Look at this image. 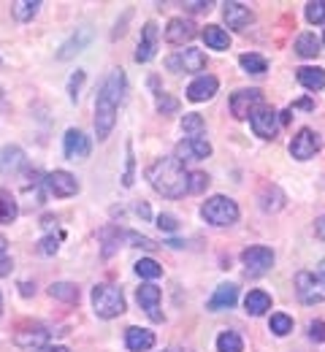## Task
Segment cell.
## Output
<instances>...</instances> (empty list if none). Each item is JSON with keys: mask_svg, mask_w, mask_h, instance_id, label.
<instances>
[{"mask_svg": "<svg viewBox=\"0 0 325 352\" xmlns=\"http://www.w3.org/2000/svg\"><path fill=\"white\" fill-rule=\"evenodd\" d=\"M182 131L190 133L192 138H198L201 133L206 131V122H203L201 114H185V117H182Z\"/></svg>", "mask_w": 325, "mask_h": 352, "instance_id": "37", "label": "cell"}, {"mask_svg": "<svg viewBox=\"0 0 325 352\" xmlns=\"http://www.w3.org/2000/svg\"><path fill=\"white\" fill-rule=\"evenodd\" d=\"M263 106V92L260 89H238L231 95V114L236 120H249L255 109Z\"/></svg>", "mask_w": 325, "mask_h": 352, "instance_id": "9", "label": "cell"}, {"mask_svg": "<svg viewBox=\"0 0 325 352\" xmlns=\"http://www.w3.org/2000/svg\"><path fill=\"white\" fill-rule=\"evenodd\" d=\"M241 350H244V342H241L238 333L225 331V333L217 336V352H241Z\"/></svg>", "mask_w": 325, "mask_h": 352, "instance_id": "33", "label": "cell"}, {"mask_svg": "<svg viewBox=\"0 0 325 352\" xmlns=\"http://www.w3.org/2000/svg\"><path fill=\"white\" fill-rule=\"evenodd\" d=\"M217 89H220V82H217L214 76H198L195 82H190V87H187V98H190L192 103H203V100L214 98V95H217Z\"/></svg>", "mask_w": 325, "mask_h": 352, "instance_id": "19", "label": "cell"}, {"mask_svg": "<svg viewBox=\"0 0 325 352\" xmlns=\"http://www.w3.org/2000/svg\"><path fill=\"white\" fill-rule=\"evenodd\" d=\"M0 252H5V236H0Z\"/></svg>", "mask_w": 325, "mask_h": 352, "instance_id": "53", "label": "cell"}, {"mask_svg": "<svg viewBox=\"0 0 325 352\" xmlns=\"http://www.w3.org/2000/svg\"><path fill=\"white\" fill-rule=\"evenodd\" d=\"M295 79H298V85H304L306 89H312V92H317V89L325 87L323 68H298V71H295Z\"/></svg>", "mask_w": 325, "mask_h": 352, "instance_id": "25", "label": "cell"}, {"mask_svg": "<svg viewBox=\"0 0 325 352\" xmlns=\"http://www.w3.org/2000/svg\"><path fill=\"white\" fill-rule=\"evenodd\" d=\"M0 309H3V296H0Z\"/></svg>", "mask_w": 325, "mask_h": 352, "instance_id": "54", "label": "cell"}, {"mask_svg": "<svg viewBox=\"0 0 325 352\" xmlns=\"http://www.w3.org/2000/svg\"><path fill=\"white\" fill-rule=\"evenodd\" d=\"M168 68L171 71H187V74H201L206 68V54L201 49H192L190 46V49L179 52L177 57L168 60Z\"/></svg>", "mask_w": 325, "mask_h": 352, "instance_id": "12", "label": "cell"}, {"mask_svg": "<svg viewBox=\"0 0 325 352\" xmlns=\"http://www.w3.org/2000/svg\"><path fill=\"white\" fill-rule=\"evenodd\" d=\"M136 298H139L141 309H144L155 322H163V314H160V287H157V285H141Z\"/></svg>", "mask_w": 325, "mask_h": 352, "instance_id": "17", "label": "cell"}, {"mask_svg": "<svg viewBox=\"0 0 325 352\" xmlns=\"http://www.w3.org/2000/svg\"><path fill=\"white\" fill-rule=\"evenodd\" d=\"M128 89V79H125V71L114 68L98 92V100H95V133H98V141L109 138V133L114 131V122H117V109L122 103V95Z\"/></svg>", "mask_w": 325, "mask_h": 352, "instance_id": "1", "label": "cell"}, {"mask_svg": "<svg viewBox=\"0 0 325 352\" xmlns=\"http://www.w3.org/2000/svg\"><path fill=\"white\" fill-rule=\"evenodd\" d=\"M49 296L63 301V304H79V287L71 285V282H54L49 287Z\"/></svg>", "mask_w": 325, "mask_h": 352, "instance_id": "29", "label": "cell"}, {"mask_svg": "<svg viewBox=\"0 0 325 352\" xmlns=\"http://www.w3.org/2000/svg\"><path fill=\"white\" fill-rule=\"evenodd\" d=\"M125 152H128V160H125V176H122V184H125V187H131V184H133V168H136V160H133V144H131V141H128Z\"/></svg>", "mask_w": 325, "mask_h": 352, "instance_id": "42", "label": "cell"}, {"mask_svg": "<svg viewBox=\"0 0 325 352\" xmlns=\"http://www.w3.org/2000/svg\"><path fill=\"white\" fill-rule=\"evenodd\" d=\"M93 309L100 320H114L120 314H125V296L120 287L114 285H95L93 287Z\"/></svg>", "mask_w": 325, "mask_h": 352, "instance_id": "3", "label": "cell"}, {"mask_svg": "<svg viewBox=\"0 0 325 352\" xmlns=\"http://www.w3.org/2000/svg\"><path fill=\"white\" fill-rule=\"evenodd\" d=\"M249 125H252V131H255L258 138L271 141L279 131V114L271 109V106H260V109H255V111H252Z\"/></svg>", "mask_w": 325, "mask_h": 352, "instance_id": "8", "label": "cell"}, {"mask_svg": "<svg viewBox=\"0 0 325 352\" xmlns=\"http://www.w3.org/2000/svg\"><path fill=\"white\" fill-rule=\"evenodd\" d=\"M269 328H271V333H277V336H287L290 331H293V317H287V314H271V322H269Z\"/></svg>", "mask_w": 325, "mask_h": 352, "instance_id": "36", "label": "cell"}, {"mask_svg": "<svg viewBox=\"0 0 325 352\" xmlns=\"http://www.w3.org/2000/svg\"><path fill=\"white\" fill-rule=\"evenodd\" d=\"M187 176L190 174L177 157H160L146 168V179L155 187V192H160L163 198H171V201L185 198L190 192L187 190Z\"/></svg>", "mask_w": 325, "mask_h": 352, "instance_id": "2", "label": "cell"}, {"mask_svg": "<svg viewBox=\"0 0 325 352\" xmlns=\"http://www.w3.org/2000/svg\"><path fill=\"white\" fill-rule=\"evenodd\" d=\"M11 268H14V263H11V258H8L5 252H0V276L11 274Z\"/></svg>", "mask_w": 325, "mask_h": 352, "instance_id": "47", "label": "cell"}, {"mask_svg": "<svg viewBox=\"0 0 325 352\" xmlns=\"http://www.w3.org/2000/svg\"><path fill=\"white\" fill-rule=\"evenodd\" d=\"M236 301H238V287H236L233 282H225V285H220V287L214 290V296L209 298L206 309H209V311H223V309L236 307Z\"/></svg>", "mask_w": 325, "mask_h": 352, "instance_id": "20", "label": "cell"}, {"mask_svg": "<svg viewBox=\"0 0 325 352\" xmlns=\"http://www.w3.org/2000/svg\"><path fill=\"white\" fill-rule=\"evenodd\" d=\"M195 30H198V28H195L190 19H185V16H174V19L168 22V28H166V41L174 46H182L195 38Z\"/></svg>", "mask_w": 325, "mask_h": 352, "instance_id": "14", "label": "cell"}, {"mask_svg": "<svg viewBox=\"0 0 325 352\" xmlns=\"http://www.w3.org/2000/svg\"><path fill=\"white\" fill-rule=\"evenodd\" d=\"M309 336H312L315 342H323V339H325V325H323V322H320V320L309 325Z\"/></svg>", "mask_w": 325, "mask_h": 352, "instance_id": "46", "label": "cell"}, {"mask_svg": "<svg viewBox=\"0 0 325 352\" xmlns=\"http://www.w3.org/2000/svg\"><path fill=\"white\" fill-rule=\"evenodd\" d=\"M49 333L44 325H30V328H22L16 336H14V342H16V347H22V350H47L49 344Z\"/></svg>", "mask_w": 325, "mask_h": 352, "instance_id": "13", "label": "cell"}, {"mask_svg": "<svg viewBox=\"0 0 325 352\" xmlns=\"http://www.w3.org/2000/svg\"><path fill=\"white\" fill-rule=\"evenodd\" d=\"M320 149H323V138L312 131V128H301V131L293 135V141H290V155L295 160H309Z\"/></svg>", "mask_w": 325, "mask_h": 352, "instance_id": "6", "label": "cell"}, {"mask_svg": "<svg viewBox=\"0 0 325 352\" xmlns=\"http://www.w3.org/2000/svg\"><path fill=\"white\" fill-rule=\"evenodd\" d=\"M125 347L131 352H146L155 347V333L149 328H128L125 331Z\"/></svg>", "mask_w": 325, "mask_h": 352, "instance_id": "22", "label": "cell"}, {"mask_svg": "<svg viewBox=\"0 0 325 352\" xmlns=\"http://www.w3.org/2000/svg\"><path fill=\"white\" fill-rule=\"evenodd\" d=\"M315 236H317V239H323V241H325V217H320V220H315Z\"/></svg>", "mask_w": 325, "mask_h": 352, "instance_id": "48", "label": "cell"}, {"mask_svg": "<svg viewBox=\"0 0 325 352\" xmlns=\"http://www.w3.org/2000/svg\"><path fill=\"white\" fill-rule=\"evenodd\" d=\"M323 44H325V38H323Z\"/></svg>", "mask_w": 325, "mask_h": 352, "instance_id": "55", "label": "cell"}, {"mask_svg": "<svg viewBox=\"0 0 325 352\" xmlns=\"http://www.w3.org/2000/svg\"><path fill=\"white\" fill-rule=\"evenodd\" d=\"M238 63H241V68H244L247 74H255V76H260V74L269 71V60L260 57V54H241Z\"/></svg>", "mask_w": 325, "mask_h": 352, "instance_id": "32", "label": "cell"}, {"mask_svg": "<svg viewBox=\"0 0 325 352\" xmlns=\"http://www.w3.org/2000/svg\"><path fill=\"white\" fill-rule=\"evenodd\" d=\"M19 214V206H16V198L8 192V190H0V225H11Z\"/></svg>", "mask_w": 325, "mask_h": 352, "instance_id": "30", "label": "cell"}, {"mask_svg": "<svg viewBox=\"0 0 325 352\" xmlns=\"http://www.w3.org/2000/svg\"><path fill=\"white\" fill-rule=\"evenodd\" d=\"M57 244H60V239H54V236L41 239V252H44V255H54V252H57Z\"/></svg>", "mask_w": 325, "mask_h": 352, "instance_id": "45", "label": "cell"}, {"mask_svg": "<svg viewBox=\"0 0 325 352\" xmlns=\"http://www.w3.org/2000/svg\"><path fill=\"white\" fill-rule=\"evenodd\" d=\"M201 217L209 222V225H217V228H228L238 220V206L236 201H231L228 195H212L203 206H201Z\"/></svg>", "mask_w": 325, "mask_h": 352, "instance_id": "4", "label": "cell"}, {"mask_svg": "<svg viewBox=\"0 0 325 352\" xmlns=\"http://www.w3.org/2000/svg\"><path fill=\"white\" fill-rule=\"evenodd\" d=\"M212 155V144L206 141V138H187L182 141L179 146H177V160L182 163V160H206Z\"/></svg>", "mask_w": 325, "mask_h": 352, "instance_id": "16", "label": "cell"}, {"mask_svg": "<svg viewBox=\"0 0 325 352\" xmlns=\"http://www.w3.org/2000/svg\"><path fill=\"white\" fill-rule=\"evenodd\" d=\"M206 184H209V176L203 174V171H195V174L187 176V190L190 192H203Z\"/></svg>", "mask_w": 325, "mask_h": 352, "instance_id": "41", "label": "cell"}, {"mask_svg": "<svg viewBox=\"0 0 325 352\" xmlns=\"http://www.w3.org/2000/svg\"><path fill=\"white\" fill-rule=\"evenodd\" d=\"M100 239H103V258H109V255L120 247V241L125 239V230H120V228L109 225V228H103V230H100Z\"/></svg>", "mask_w": 325, "mask_h": 352, "instance_id": "31", "label": "cell"}, {"mask_svg": "<svg viewBox=\"0 0 325 352\" xmlns=\"http://www.w3.org/2000/svg\"><path fill=\"white\" fill-rule=\"evenodd\" d=\"M201 38L206 41V46H212V49H228L231 46V36H228V30H223L220 25H206L203 28V33H201Z\"/></svg>", "mask_w": 325, "mask_h": 352, "instance_id": "26", "label": "cell"}, {"mask_svg": "<svg viewBox=\"0 0 325 352\" xmlns=\"http://www.w3.org/2000/svg\"><path fill=\"white\" fill-rule=\"evenodd\" d=\"M85 85V71H76L74 76H71V82H68V95H71V100L76 103L79 100V89Z\"/></svg>", "mask_w": 325, "mask_h": 352, "instance_id": "43", "label": "cell"}, {"mask_svg": "<svg viewBox=\"0 0 325 352\" xmlns=\"http://www.w3.org/2000/svg\"><path fill=\"white\" fill-rule=\"evenodd\" d=\"M38 8H41V3L38 0H25V3H14V16L19 19V22H30L36 14H38Z\"/></svg>", "mask_w": 325, "mask_h": 352, "instance_id": "34", "label": "cell"}, {"mask_svg": "<svg viewBox=\"0 0 325 352\" xmlns=\"http://www.w3.org/2000/svg\"><path fill=\"white\" fill-rule=\"evenodd\" d=\"M25 168V152L14 144H5L0 146V174L3 176H11V174H19Z\"/></svg>", "mask_w": 325, "mask_h": 352, "instance_id": "18", "label": "cell"}, {"mask_svg": "<svg viewBox=\"0 0 325 352\" xmlns=\"http://www.w3.org/2000/svg\"><path fill=\"white\" fill-rule=\"evenodd\" d=\"M157 41H160V30L155 22H146L144 30H141V41L136 49V63H149L157 52Z\"/></svg>", "mask_w": 325, "mask_h": 352, "instance_id": "15", "label": "cell"}, {"mask_svg": "<svg viewBox=\"0 0 325 352\" xmlns=\"http://www.w3.org/2000/svg\"><path fill=\"white\" fill-rule=\"evenodd\" d=\"M282 206H284V192L277 184H266L263 192H260V209L263 212H279Z\"/></svg>", "mask_w": 325, "mask_h": 352, "instance_id": "27", "label": "cell"}, {"mask_svg": "<svg viewBox=\"0 0 325 352\" xmlns=\"http://www.w3.org/2000/svg\"><path fill=\"white\" fill-rule=\"evenodd\" d=\"M44 184H47V190L54 198H71V195L79 192L76 176L68 174V171H52V174L44 176Z\"/></svg>", "mask_w": 325, "mask_h": 352, "instance_id": "10", "label": "cell"}, {"mask_svg": "<svg viewBox=\"0 0 325 352\" xmlns=\"http://www.w3.org/2000/svg\"><path fill=\"white\" fill-rule=\"evenodd\" d=\"M241 263L247 268V274L249 276H263L271 265H274V250H269V247H247L244 252H241Z\"/></svg>", "mask_w": 325, "mask_h": 352, "instance_id": "7", "label": "cell"}, {"mask_svg": "<svg viewBox=\"0 0 325 352\" xmlns=\"http://www.w3.org/2000/svg\"><path fill=\"white\" fill-rule=\"evenodd\" d=\"M223 16H225V25L231 30H241L252 22V11L244 6V3H225L223 6Z\"/></svg>", "mask_w": 325, "mask_h": 352, "instance_id": "21", "label": "cell"}, {"mask_svg": "<svg viewBox=\"0 0 325 352\" xmlns=\"http://www.w3.org/2000/svg\"><path fill=\"white\" fill-rule=\"evenodd\" d=\"M295 287H298V298L304 304H320V301H325V271H320V274H312V271L295 274Z\"/></svg>", "mask_w": 325, "mask_h": 352, "instance_id": "5", "label": "cell"}, {"mask_svg": "<svg viewBox=\"0 0 325 352\" xmlns=\"http://www.w3.org/2000/svg\"><path fill=\"white\" fill-rule=\"evenodd\" d=\"M157 111L160 114H174V111H179V100L171 98V95H166V92H160L157 95Z\"/></svg>", "mask_w": 325, "mask_h": 352, "instance_id": "40", "label": "cell"}, {"mask_svg": "<svg viewBox=\"0 0 325 352\" xmlns=\"http://www.w3.org/2000/svg\"><path fill=\"white\" fill-rule=\"evenodd\" d=\"M295 54H298V57H306V60L317 57V54H320V38H317L315 33H301V36L295 38Z\"/></svg>", "mask_w": 325, "mask_h": 352, "instance_id": "28", "label": "cell"}, {"mask_svg": "<svg viewBox=\"0 0 325 352\" xmlns=\"http://www.w3.org/2000/svg\"><path fill=\"white\" fill-rule=\"evenodd\" d=\"M312 106H315V103H312V100H298V103H295V106H293V109H312Z\"/></svg>", "mask_w": 325, "mask_h": 352, "instance_id": "51", "label": "cell"}, {"mask_svg": "<svg viewBox=\"0 0 325 352\" xmlns=\"http://www.w3.org/2000/svg\"><path fill=\"white\" fill-rule=\"evenodd\" d=\"M157 228L166 230V233H177L179 222H177V217H171V214H160V217H157Z\"/></svg>", "mask_w": 325, "mask_h": 352, "instance_id": "44", "label": "cell"}, {"mask_svg": "<svg viewBox=\"0 0 325 352\" xmlns=\"http://www.w3.org/2000/svg\"><path fill=\"white\" fill-rule=\"evenodd\" d=\"M90 41H93V30H90V28H82V30H76L65 44L60 46L57 57H60V60H71L74 54H79L85 46L90 44Z\"/></svg>", "mask_w": 325, "mask_h": 352, "instance_id": "23", "label": "cell"}, {"mask_svg": "<svg viewBox=\"0 0 325 352\" xmlns=\"http://www.w3.org/2000/svg\"><path fill=\"white\" fill-rule=\"evenodd\" d=\"M47 352H68V347H47Z\"/></svg>", "mask_w": 325, "mask_h": 352, "instance_id": "52", "label": "cell"}, {"mask_svg": "<svg viewBox=\"0 0 325 352\" xmlns=\"http://www.w3.org/2000/svg\"><path fill=\"white\" fill-rule=\"evenodd\" d=\"M190 11H209V3H187Z\"/></svg>", "mask_w": 325, "mask_h": 352, "instance_id": "50", "label": "cell"}, {"mask_svg": "<svg viewBox=\"0 0 325 352\" xmlns=\"http://www.w3.org/2000/svg\"><path fill=\"white\" fill-rule=\"evenodd\" d=\"M136 274H139L141 279H157V276H163V268L152 258H141L139 263H136Z\"/></svg>", "mask_w": 325, "mask_h": 352, "instance_id": "35", "label": "cell"}, {"mask_svg": "<svg viewBox=\"0 0 325 352\" xmlns=\"http://www.w3.org/2000/svg\"><path fill=\"white\" fill-rule=\"evenodd\" d=\"M125 239H128L131 244L141 247V250H157V247H160L155 239H149V236H141V233H133V230H125Z\"/></svg>", "mask_w": 325, "mask_h": 352, "instance_id": "39", "label": "cell"}, {"mask_svg": "<svg viewBox=\"0 0 325 352\" xmlns=\"http://www.w3.org/2000/svg\"><path fill=\"white\" fill-rule=\"evenodd\" d=\"M306 19L312 25H325V0H312L306 3Z\"/></svg>", "mask_w": 325, "mask_h": 352, "instance_id": "38", "label": "cell"}, {"mask_svg": "<svg viewBox=\"0 0 325 352\" xmlns=\"http://www.w3.org/2000/svg\"><path fill=\"white\" fill-rule=\"evenodd\" d=\"M63 152H65L68 160H87L90 152H93V144H90V138L82 131L71 128V131L65 133V138H63Z\"/></svg>", "mask_w": 325, "mask_h": 352, "instance_id": "11", "label": "cell"}, {"mask_svg": "<svg viewBox=\"0 0 325 352\" xmlns=\"http://www.w3.org/2000/svg\"><path fill=\"white\" fill-rule=\"evenodd\" d=\"M136 214H141L144 220H149V217H152V212H149V206H146V204H139V206H136Z\"/></svg>", "mask_w": 325, "mask_h": 352, "instance_id": "49", "label": "cell"}, {"mask_svg": "<svg viewBox=\"0 0 325 352\" xmlns=\"http://www.w3.org/2000/svg\"><path fill=\"white\" fill-rule=\"evenodd\" d=\"M244 309L252 314V317H260L271 309V296L266 290H249L247 298H244Z\"/></svg>", "mask_w": 325, "mask_h": 352, "instance_id": "24", "label": "cell"}]
</instances>
